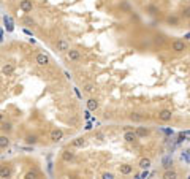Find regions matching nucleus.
I'll return each instance as SVG.
<instances>
[{"instance_id":"obj_1","label":"nucleus","mask_w":190,"mask_h":179,"mask_svg":"<svg viewBox=\"0 0 190 179\" xmlns=\"http://www.w3.org/2000/svg\"><path fill=\"white\" fill-rule=\"evenodd\" d=\"M65 57H67L68 62H79V60H81V52L78 51V49L70 48L68 51L65 52Z\"/></svg>"},{"instance_id":"obj_2","label":"nucleus","mask_w":190,"mask_h":179,"mask_svg":"<svg viewBox=\"0 0 190 179\" xmlns=\"http://www.w3.org/2000/svg\"><path fill=\"white\" fill-rule=\"evenodd\" d=\"M49 62H51V59H49V55L48 54H44V52H38L35 55V64L38 67H48Z\"/></svg>"},{"instance_id":"obj_3","label":"nucleus","mask_w":190,"mask_h":179,"mask_svg":"<svg viewBox=\"0 0 190 179\" xmlns=\"http://www.w3.org/2000/svg\"><path fill=\"white\" fill-rule=\"evenodd\" d=\"M186 48H187V44H186V41H182V40H174L171 43V51L176 52V54L184 52V51H186Z\"/></svg>"},{"instance_id":"obj_4","label":"nucleus","mask_w":190,"mask_h":179,"mask_svg":"<svg viewBox=\"0 0 190 179\" xmlns=\"http://www.w3.org/2000/svg\"><path fill=\"white\" fill-rule=\"evenodd\" d=\"M64 130L62 128H52L51 133H49V138H51V141L52 143H59V141H62L64 139Z\"/></svg>"},{"instance_id":"obj_5","label":"nucleus","mask_w":190,"mask_h":179,"mask_svg":"<svg viewBox=\"0 0 190 179\" xmlns=\"http://www.w3.org/2000/svg\"><path fill=\"white\" fill-rule=\"evenodd\" d=\"M70 49V43L65 40V38H59L57 41H55V51L57 52H67Z\"/></svg>"},{"instance_id":"obj_6","label":"nucleus","mask_w":190,"mask_h":179,"mask_svg":"<svg viewBox=\"0 0 190 179\" xmlns=\"http://www.w3.org/2000/svg\"><path fill=\"white\" fill-rule=\"evenodd\" d=\"M86 144H87V139L84 136H78V138H75L73 141L70 143V148H73V149H82V148H86Z\"/></svg>"},{"instance_id":"obj_7","label":"nucleus","mask_w":190,"mask_h":179,"mask_svg":"<svg viewBox=\"0 0 190 179\" xmlns=\"http://www.w3.org/2000/svg\"><path fill=\"white\" fill-rule=\"evenodd\" d=\"M60 157H62L64 162H73L75 157H76V154L73 152V148H68V149H64L62 151V154H60Z\"/></svg>"},{"instance_id":"obj_8","label":"nucleus","mask_w":190,"mask_h":179,"mask_svg":"<svg viewBox=\"0 0 190 179\" xmlns=\"http://www.w3.org/2000/svg\"><path fill=\"white\" fill-rule=\"evenodd\" d=\"M13 176V168H11L10 165H2L0 166V178L2 179H7V178H11Z\"/></svg>"},{"instance_id":"obj_9","label":"nucleus","mask_w":190,"mask_h":179,"mask_svg":"<svg viewBox=\"0 0 190 179\" xmlns=\"http://www.w3.org/2000/svg\"><path fill=\"white\" fill-rule=\"evenodd\" d=\"M136 139H138V135H136L135 130H132V128L125 130V133H124V141H127V143H135Z\"/></svg>"},{"instance_id":"obj_10","label":"nucleus","mask_w":190,"mask_h":179,"mask_svg":"<svg viewBox=\"0 0 190 179\" xmlns=\"http://www.w3.org/2000/svg\"><path fill=\"white\" fill-rule=\"evenodd\" d=\"M19 8L24 11V13H32L33 2H32V0H21V2H19Z\"/></svg>"},{"instance_id":"obj_11","label":"nucleus","mask_w":190,"mask_h":179,"mask_svg":"<svg viewBox=\"0 0 190 179\" xmlns=\"http://www.w3.org/2000/svg\"><path fill=\"white\" fill-rule=\"evenodd\" d=\"M171 117H173L171 109H162V111H159V121H162V122H170Z\"/></svg>"},{"instance_id":"obj_12","label":"nucleus","mask_w":190,"mask_h":179,"mask_svg":"<svg viewBox=\"0 0 190 179\" xmlns=\"http://www.w3.org/2000/svg\"><path fill=\"white\" fill-rule=\"evenodd\" d=\"M86 105H87V109L89 111H97L100 108V102H98L97 98H94V97L89 98L87 102H86Z\"/></svg>"},{"instance_id":"obj_13","label":"nucleus","mask_w":190,"mask_h":179,"mask_svg":"<svg viewBox=\"0 0 190 179\" xmlns=\"http://www.w3.org/2000/svg\"><path fill=\"white\" fill-rule=\"evenodd\" d=\"M119 173L124 175V176H128V175L133 173V166L128 165V163H122V165H119Z\"/></svg>"},{"instance_id":"obj_14","label":"nucleus","mask_w":190,"mask_h":179,"mask_svg":"<svg viewBox=\"0 0 190 179\" xmlns=\"http://www.w3.org/2000/svg\"><path fill=\"white\" fill-rule=\"evenodd\" d=\"M150 165H152V160H150L149 157H143V159H139V162H138V166L141 170H149Z\"/></svg>"},{"instance_id":"obj_15","label":"nucleus","mask_w":190,"mask_h":179,"mask_svg":"<svg viewBox=\"0 0 190 179\" xmlns=\"http://www.w3.org/2000/svg\"><path fill=\"white\" fill-rule=\"evenodd\" d=\"M135 132H136L138 138H146V136L150 135V130H149L147 127H136V128H135Z\"/></svg>"},{"instance_id":"obj_16","label":"nucleus","mask_w":190,"mask_h":179,"mask_svg":"<svg viewBox=\"0 0 190 179\" xmlns=\"http://www.w3.org/2000/svg\"><path fill=\"white\" fill-rule=\"evenodd\" d=\"M10 138L7 133H3V135H0V149H8L10 148Z\"/></svg>"},{"instance_id":"obj_17","label":"nucleus","mask_w":190,"mask_h":179,"mask_svg":"<svg viewBox=\"0 0 190 179\" xmlns=\"http://www.w3.org/2000/svg\"><path fill=\"white\" fill-rule=\"evenodd\" d=\"M14 70H16V65H14V64H7V65H3V67H2V73H3V75H7V76L11 75Z\"/></svg>"},{"instance_id":"obj_18","label":"nucleus","mask_w":190,"mask_h":179,"mask_svg":"<svg viewBox=\"0 0 190 179\" xmlns=\"http://www.w3.org/2000/svg\"><path fill=\"white\" fill-rule=\"evenodd\" d=\"M0 130L8 135V133L13 132V124H11V122H2V124H0Z\"/></svg>"},{"instance_id":"obj_19","label":"nucleus","mask_w":190,"mask_h":179,"mask_svg":"<svg viewBox=\"0 0 190 179\" xmlns=\"http://www.w3.org/2000/svg\"><path fill=\"white\" fill-rule=\"evenodd\" d=\"M22 24H24L25 27H35L37 22H35V19H33L32 16H25V18L22 19Z\"/></svg>"},{"instance_id":"obj_20","label":"nucleus","mask_w":190,"mask_h":179,"mask_svg":"<svg viewBox=\"0 0 190 179\" xmlns=\"http://www.w3.org/2000/svg\"><path fill=\"white\" fill-rule=\"evenodd\" d=\"M25 179H37V178H40V171H37V170H30V171H27L25 175H24Z\"/></svg>"},{"instance_id":"obj_21","label":"nucleus","mask_w":190,"mask_h":179,"mask_svg":"<svg viewBox=\"0 0 190 179\" xmlns=\"http://www.w3.org/2000/svg\"><path fill=\"white\" fill-rule=\"evenodd\" d=\"M163 178H165V179H174V178H177V173H176L174 170L168 168V170L163 173Z\"/></svg>"},{"instance_id":"obj_22","label":"nucleus","mask_w":190,"mask_h":179,"mask_svg":"<svg viewBox=\"0 0 190 179\" xmlns=\"http://www.w3.org/2000/svg\"><path fill=\"white\" fill-rule=\"evenodd\" d=\"M24 141H25L27 144H32V146H33V144L38 143V136H37V135H27Z\"/></svg>"},{"instance_id":"obj_23","label":"nucleus","mask_w":190,"mask_h":179,"mask_svg":"<svg viewBox=\"0 0 190 179\" xmlns=\"http://www.w3.org/2000/svg\"><path fill=\"white\" fill-rule=\"evenodd\" d=\"M128 117H130L132 122H141L143 121V114H139V113H130Z\"/></svg>"},{"instance_id":"obj_24","label":"nucleus","mask_w":190,"mask_h":179,"mask_svg":"<svg viewBox=\"0 0 190 179\" xmlns=\"http://www.w3.org/2000/svg\"><path fill=\"white\" fill-rule=\"evenodd\" d=\"M82 91H84L86 94H92L95 91V86L92 84V82H86V84H82Z\"/></svg>"},{"instance_id":"obj_25","label":"nucleus","mask_w":190,"mask_h":179,"mask_svg":"<svg viewBox=\"0 0 190 179\" xmlns=\"http://www.w3.org/2000/svg\"><path fill=\"white\" fill-rule=\"evenodd\" d=\"M95 139H97V141H103V139H105V135H103L102 132H97V133H95Z\"/></svg>"},{"instance_id":"obj_26","label":"nucleus","mask_w":190,"mask_h":179,"mask_svg":"<svg viewBox=\"0 0 190 179\" xmlns=\"http://www.w3.org/2000/svg\"><path fill=\"white\" fill-rule=\"evenodd\" d=\"M102 178H103V179H113V178H114V175H113V173H103Z\"/></svg>"},{"instance_id":"obj_27","label":"nucleus","mask_w":190,"mask_h":179,"mask_svg":"<svg viewBox=\"0 0 190 179\" xmlns=\"http://www.w3.org/2000/svg\"><path fill=\"white\" fill-rule=\"evenodd\" d=\"M182 16H184V18H190V8L186 10V11H182Z\"/></svg>"},{"instance_id":"obj_28","label":"nucleus","mask_w":190,"mask_h":179,"mask_svg":"<svg viewBox=\"0 0 190 179\" xmlns=\"http://www.w3.org/2000/svg\"><path fill=\"white\" fill-rule=\"evenodd\" d=\"M168 22H170V24H176L177 19H176V18H168Z\"/></svg>"},{"instance_id":"obj_29","label":"nucleus","mask_w":190,"mask_h":179,"mask_svg":"<svg viewBox=\"0 0 190 179\" xmlns=\"http://www.w3.org/2000/svg\"><path fill=\"white\" fill-rule=\"evenodd\" d=\"M147 175H149V173H147V170H144V171L141 173V176H139V178H147Z\"/></svg>"},{"instance_id":"obj_30","label":"nucleus","mask_w":190,"mask_h":179,"mask_svg":"<svg viewBox=\"0 0 190 179\" xmlns=\"http://www.w3.org/2000/svg\"><path fill=\"white\" fill-rule=\"evenodd\" d=\"M189 27H190V22H189Z\"/></svg>"},{"instance_id":"obj_31","label":"nucleus","mask_w":190,"mask_h":179,"mask_svg":"<svg viewBox=\"0 0 190 179\" xmlns=\"http://www.w3.org/2000/svg\"><path fill=\"white\" fill-rule=\"evenodd\" d=\"M189 178H190V176H189Z\"/></svg>"}]
</instances>
